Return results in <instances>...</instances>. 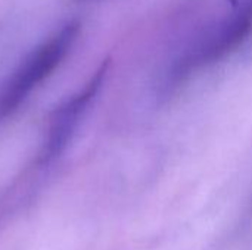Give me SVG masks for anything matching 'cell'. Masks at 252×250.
Masks as SVG:
<instances>
[{
    "label": "cell",
    "mask_w": 252,
    "mask_h": 250,
    "mask_svg": "<svg viewBox=\"0 0 252 250\" xmlns=\"http://www.w3.org/2000/svg\"><path fill=\"white\" fill-rule=\"evenodd\" d=\"M252 32V0H248L242 9L221 25L211 37L190 52L176 68L177 77L204 65L213 63L233 50H236Z\"/></svg>",
    "instance_id": "obj_3"
},
{
    "label": "cell",
    "mask_w": 252,
    "mask_h": 250,
    "mask_svg": "<svg viewBox=\"0 0 252 250\" xmlns=\"http://www.w3.org/2000/svg\"><path fill=\"white\" fill-rule=\"evenodd\" d=\"M81 31L78 21H68L35 47L0 83V124L12 118L31 94L63 63Z\"/></svg>",
    "instance_id": "obj_1"
},
{
    "label": "cell",
    "mask_w": 252,
    "mask_h": 250,
    "mask_svg": "<svg viewBox=\"0 0 252 250\" xmlns=\"http://www.w3.org/2000/svg\"><path fill=\"white\" fill-rule=\"evenodd\" d=\"M109 62H103L90 80L77 93L62 100L49 115L46 131L32 164L41 169H49L68 149L83 118L93 100L97 97L108 75Z\"/></svg>",
    "instance_id": "obj_2"
}]
</instances>
